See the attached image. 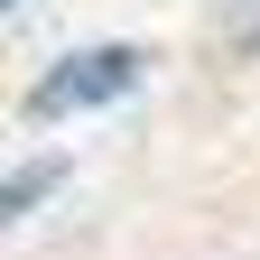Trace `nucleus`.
Here are the masks:
<instances>
[{
  "label": "nucleus",
  "mask_w": 260,
  "mask_h": 260,
  "mask_svg": "<svg viewBox=\"0 0 260 260\" xmlns=\"http://www.w3.org/2000/svg\"><path fill=\"white\" fill-rule=\"evenodd\" d=\"M140 47H84V56H65L56 65V75L38 84V93H28V112H38V121H56V112H93V103H121V93L130 84H140Z\"/></svg>",
  "instance_id": "obj_1"
},
{
  "label": "nucleus",
  "mask_w": 260,
  "mask_h": 260,
  "mask_svg": "<svg viewBox=\"0 0 260 260\" xmlns=\"http://www.w3.org/2000/svg\"><path fill=\"white\" fill-rule=\"evenodd\" d=\"M38 195H47V168H19V177H10V214H19V205H38Z\"/></svg>",
  "instance_id": "obj_2"
}]
</instances>
